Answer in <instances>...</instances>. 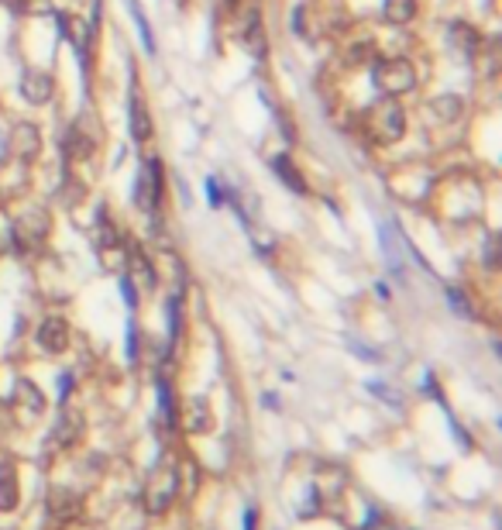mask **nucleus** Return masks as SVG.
I'll return each instance as SVG.
<instances>
[{
	"label": "nucleus",
	"instance_id": "nucleus-1",
	"mask_svg": "<svg viewBox=\"0 0 502 530\" xmlns=\"http://www.w3.org/2000/svg\"><path fill=\"white\" fill-rule=\"evenodd\" d=\"M372 86L382 97H403L417 86V66L403 56H386L372 66Z\"/></svg>",
	"mask_w": 502,
	"mask_h": 530
},
{
	"label": "nucleus",
	"instance_id": "nucleus-2",
	"mask_svg": "<svg viewBox=\"0 0 502 530\" xmlns=\"http://www.w3.org/2000/svg\"><path fill=\"white\" fill-rule=\"evenodd\" d=\"M368 121V131L379 138V141H399L406 135V111L403 103H396V97L379 100L372 111L365 114Z\"/></svg>",
	"mask_w": 502,
	"mask_h": 530
},
{
	"label": "nucleus",
	"instance_id": "nucleus-3",
	"mask_svg": "<svg viewBox=\"0 0 502 530\" xmlns=\"http://www.w3.org/2000/svg\"><path fill=\"white\" fill-rule=\"evenodd\" d=\"M162 190H166V179H162V162L158 158H145L135 179V203L141 214H155L162 207Z\"/></svg>",
	"mask_w": 502,
	"mask_h": 530
},
{
	"label": "nucleus",
	"instance_id": "nucleus-4",
	"mask_svg": "<svg viewBox=\"0 0 502 530\" xmlns=\"http://www.w3.org/2000/svg\"><path fill=\"white\" fill-rule=\"evenodd\" d=\"M175 492H179V472H175V465H158V469L148 475L145 503H148V510L152 513H162V510H169Z\"/></svg>",
	"mask_w": 502,
	"mask_h": 530
},
{
	"label": "nucleus",
	"instance_id": "nucleus-5",
	"mask_svg": "<svg viewBox=\"0 0 502 530\" xmlns=\"http://www.w3.org/2000/svg\"><path fill=\"white\" fill-rule=\"evenodd\" d=\"M62 145H66V152L73 158H79V162L94 156V145H97V138H94V118H90V114H79V118L73 121V128L66 131V141H62Z\"/></svg>",
	"mask_w": 502,
	"mask_h": 530
},
{
	"label": "nucleus",
	"instance_id": "nucleus-6",
	"mask_svg": "<svg viewBox=\"0 0 502 530\" xmlns=\"http://www.w3.org/2000/svg\"><path fill=\"white\" fill-rule=\"evenodd\" d=\"M52 94H56V79L49 76L45 69H24L21 73V97L28 100V103L41 107V103L52 100Z\"/></svg>",
	"mask_w": 502,
	"mask_h": 530
},
{
	"label": "nucleus",
	"instance_id": "nucleus-7",
	"mask_svg": "<svg viewBox=\"0 0 502 530\" xmlns=\"http://www.w3.org/2000/svg\"><path fill=\"white\" fill-rule=\"evenodd\" d=\"M35 341L41 345V352L49 355L66 352V345H69V324L62 317H45L39 324V331H35Z\"/></svg>",
	"mask_w": 502,
	"mask_h": 530
},
{
	"label": "nucleus",
	"instance_id": "nucleus-8",
	"mask_svg": "<svg viewBox=\"0 0 502 530\" xmlns=\"http://www.w3.org/2000/svg\"><path fill=\"white\" fill-rule=\"evenodd\" d=\"M447 41H451V49L462 56V59H471V56H479L482 49V35L471 28V24H464V21H454L451 28H447Z\"/></svg>",
	"mask_w": 502,
	"mask_h": 530
},
{
	"label": "nucleus",
	"instance_id": "nucleus-9",
	"mask_svg": "<svg viewBox=\"0 0 502 530\" xmlns=\"http://www.w3.org/2000/svg\"><path fill=\"white\" fill-rule=\"evenodd\" d=\"M128 131H131L138 145H145L152 138V114H148L145 100L138 97L135 90H131V107H128Z\"/></svg>",
	"mask_w": 502,
	"mask_h": 530
},
{
	"label": "nucleus",
	"instance_id": "nucleus-10",
	"mask_svg": "<svg viewBox=\"0 0 502 530\" xmlns=\"http://www.w3.org/2000/svg\"><path fill=\"white\" fill-rule=\"evenodd\" d=\"M45 235H49V214H45V211H28V214L14 224V238L24 241V245H35V241H41Z\"/></svg>",
	"mask_w": 502,
	"mask_h": 530
},
{
	"label": "nucleus",
	"instance_id": "nucleus-11",
	"mask_svg": "<svg viewBox=\"0 0 502 530\" xmlns=\"http://www.w3.org/2000/svg\"><path fill=\"white\" fill-rule=\"evenodd\" d=\"M21 499V490H18V469H14V462H7V458H0V513L14 510Z\"/></svg>",
	"mask_w": 502,
	"mask_h": 530
},
{
	"label": "nucleus",
	"instance_id": "nucleus-12",
	"mask_svg": "<svg viewBox=\"0 0 502 530\" xmlns=\"http://www.w3.org/2000/svg\"><path fill=\"white\" fill-rule=\"evenodd\" d=\"M272 169H275V176L282 179L292 193H300V197H307V193H309L307 176L296 169V162H292L290 156H275V158H272Z\"/></svg>",
	"mask_w": 502,
	"mask_h": 530
},
{
	"label": "nucleus",
	"instance_id": "nucleus-13",
	"mask_svg": "<svg viewBox=\"0 0 502 530\" xmlns=\"http://www.w3.org/2000/svg\"><path fill=\"white\" fill-rule=\"evenodd\" d=\"M213 417H211V407H207V400H190L186 403V417H183V427L190 434H203L211 431Z\"/></svg>",
	"mask_w": 502,
	"mask_h": 530
},
{
	"label": "nucleus",
	"instance_id": "nucleus-14",
	"mask_svg": "<svg viewBox=\"0 0 502 530\" xmlns=\"http://www.w3.org/2000/svg\"><path fill=\"white\" fill-rule=\"evenodd\" d=\"M382 18L389 24H406L417 18V0H382Z\"/></svg>",
	"mask_w": 502,
	"mask_h": 530
},
{
	"label": "nucleus",
	"instance_id": "nucleus-15",
	"mask_svg": "<svg viewBox=\"0 0 502 530\" xmlns=\"http://www.w3.org/2000/svg\"><path fill=\"white\" fill-rule=\"evenodd\" d=\"M265 28L258 24V21H251L248 31H245V49H248V56H258V59H265Z\"/></svg>",
	"mask_w": 502,
	"mask_h": 530
},
{
	"label": "nucleus",
	"instance_id": "nucleus-16",
	"mask_svg": "<svg viewBox=\"0 0 502 530\" xmlns=\"http://www.w3.org/2000/svg\"><path fill=\"white\" fill-rule=\"evenodd\" d=\"M128 7H131V14H135V24H138V35H141V45H145V52L152 56V52H155V35H152V28H148V21H145V14H141L138 0H128Z\"/></svg>",
	"mask_w": 502,
	"mask_h": 530
},
{
	"label": "nucleus",
	"instance_id": "nucleus-17",
	"mask_svg": "<svg viewBox=\"0 0 502 530\" xmlns=\"http://www.w3.org/2000/svg\"><path fill=\"white\" fill-rule=\"evenodd\" d=\"M430 107H434V114H437L441 121L462 118V97H437Z\"/></svg>",
	"mask_w": 502,
	"mask_h": 530
},
{
	"label": "nucleus",
	"instance_id": "nucleus-18",
	"mask_svg": "<svg viewBox=\"0 0 502 530\" xmlns=\"http://www.w3.org/2000/svg\"><path fill=\"white\" fill-rule=\"evenodd\" d=\"M14 14H45L52 7V0H4Z\"/></svg>",
	"mask_w": 502,
	"mask_h": 530
},
{
	"label": "nucleus",
	"instance_id": "nucleus-19",
	"mask_svg": "<svg viewBox=\"0 0 502 530\" xmlns=\"http://www.w3.org/2000/svg\"><path fill=\"white\" fill-rule=\"evenodd\" d=\"M158 400H162V413H166V420H169V424H175L173 393H169V382H166V379H158Z\"/></svg>",
	"mask_w": 502,
	"mask_h": 530
},
{
	"label": "nucleus",
	"instance_id": "nucleus-20",
	"mask_svg": "<svg viewBox=\"0 0 502 530\" xmlns=\"http://www.w3.org/2000/svg\"><path fill=\"white\" fill-rule=\"evenodd\" d=\"M447 303H451L462 317H471V307H468V300H464V290H458V286H447Z\"/></svg>",
	"mask_w": 502,
	"mask_h": 530
},
{
	"label": "nucleus",
	"instance_id": "nucleus-21",
	"mask_svg": "<svg viewBox=\"0 0 502 530\" xmlns=\"http://www.w3.org/2000/svg\"><path fill=\"white\" fill-rule=\"evenodd\" d=\"M485 269H499V238L492 235L489 241H485Z\"/></svg>",
	"mask_w": 502,
	"mask_h": 530
},
{
	"label": "nucleus",
	"instance_id": "nucleus-22",
	"mask_svg": "<svg viewBox=\"0 0 502 530\" xmlns=\"http://www.w3.org/2000/svg\"><path fill=\"white\" fill-rule=\"evenodd\" d=\"M121 290H124V300H128V307L135 310V307H138V290H135V283H131V275H128V273L121 275Z\"/></svg>",
	"mask_w": 502,
	"mask_h": 530
},
{
	"label": "nucleus",
	"instance_id": "nucleus-23",
	"mask_svg": "<svg viewBox=\"0 0 502 530\" xmlns=\"http://www.w3.org/2000/svg\"><path fill=\"white\" fill-rule=\"evenodd\" d=\"M207 197H211V207H220V200H224V193H220V183L217 179H207Z\"/></svg>",
	"mask_w": 502,
	"mask_h": 530
},
{
	"label": "nucleus",
	"instance_id": "nucleus-24",
	"mask_svg": "<svg viewBox=\"0 0 502 530\" xmlns=\"http://www.w3.org/2000/svg\"><path fill=\"white\" fill-rule=\"evenodd\" d=\"M69 390H73V375H58V400L66 403V396H69Z\"/></svg>",
	"mask_w": 502,
	"mask_h": 530
},
{
	"label": "nucleus",
	"instance_id": "nucleus-25",
	"mask_svg": "<svg viewBox=\"0 0 502 530\" xmlns=\"http://www.w3.org/2000/svg\"><path fill=\"white\" fill-rule=\"evenodd\" d=\"M255 520H258V513H255V510L245 513V530H255Z\"/></svg>",
	"mask_w": 502,
	"mask_h": 530
}]
</instances>
